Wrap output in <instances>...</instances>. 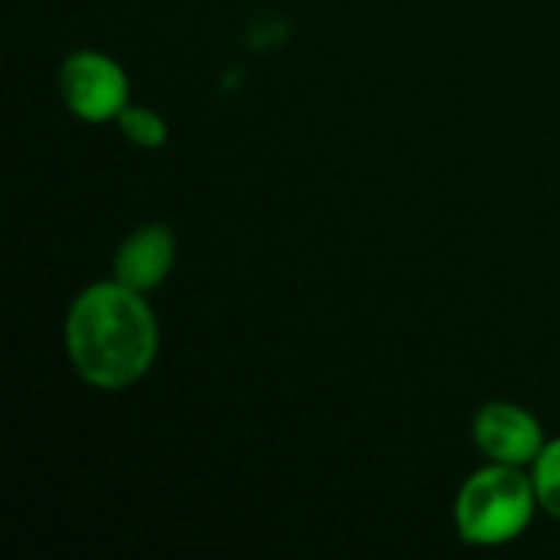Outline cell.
Masks as SVG:
<instances>
[{
	"label": "cell",
	"instance_id": "7",
	"mask_svg": "<svg viewBox=\"0 0 560 560\" xmlns=\"http://www.w3.org/2000/svg\"><path fill=\"white\" fill-rule=\"evenodd\" d=\"M118 121H121V131H125L135 144H141V148H158V144H164V138H167L164 121H161L154 112H148V108H125V112L118 115Z\"/></svg>",
	"mask_w": 560,
	"mask_h": 560
},
{
	"label": "cell",
	"instance_id": "4",
	"mask_svg": "<svg viewBox=\"0 0 560 560\" xmlns=\"http://www.w3.org/2000/svg\"><path fill=\"white\" fill-rule=\"evenodd\" d=\"M476 443L489 459L502 466H522L541 456V427L532 413L512 404H489L476 417Z\"/></svg>",
	"mask_w": 560,
	"mask_h": 560
},
{
	"label": "cell",
	"instance_id": "1",
	"mask_svg": "<svg viewBox=\"0 0 560 560\" xmlns=\"http://www.w3.org/2000/svg\"><path fill=\"white\" fill-rule=\"evenodd\" d=\"M75 371L105 390L135 384L154 361L158 325L135 289L112 282L82 292L66 322Z\"/></svg>",
	"mask_w": 560,
	"mask_h": 560
},
{
	"label": "cell",
	"instance_id": "5",
	"mask_svg": "<svg viewBox=\"0 0 560 560\" xmlns=\"http://www.w3.org/2000/svg\"><path fill=\"white\" fill-rule=\"evenodd\" d=\"M174 266V236L167 226H144L128 236L115 256V276L121 285L141 292L154 289Z\"/></svg>",
	"mask_w": 560,
	"mask_h": 560
},
{
	"label": "cell",
	"instance_id": "3",
	"mask_svg": "<svg viewBox=\"0 0 560 560\" xmlns=\"http://www.w3.org/2000/svg\"><path fill=\"white\" fill-rule=\"evenodd\" d=\"M59 85H62L66 105L85 121L118 118L128 108L125 72L98 52L69 56L62 66V75H59Z\"/></svg>",
	"mask_w": 560,
	"mask_h": 560
},
{
	"label": "cell",
	"instance_id": "6",
	"mask_svg": "<svg viewBox=\"0 0 560 560\" xmlns=\"http://www.w3.org/2000/svg\"><path fill=\"white\" fill-rule=\"evenodd\" d=\"M535 492L541 499V505L560 518V440L551 443L548 450H541L538 456V469H535Z\"/></svg>",
	"mask_w": 560,
	"mask_h": 560
},
{
	"label": "cell",
	"instance_id": "2",
	"mask_svg": "<svg viewBox=\"0 0 560 560\" xmlns=\"http://www.w3.org/2000/svg\"><path fill=\"white\" fill-rule=\"evenodd\" d=\"M535 492L522 472L512 466H495L466 482L456 505V522L466 541L472 545H499L522 535L532 522Z\"/></svg>",
	"mask_w": 560,
	"mask_h": 560
}]
</instances>
